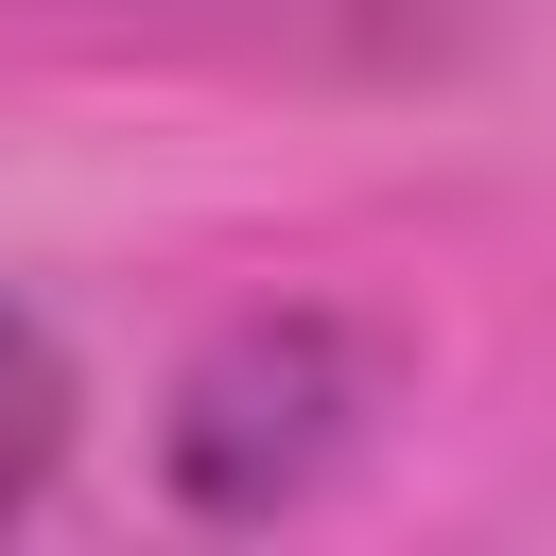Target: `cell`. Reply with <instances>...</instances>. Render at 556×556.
Segmentation results:
<instances>
[{
  "instance_id": "cell-1",
  "label": "cell",
  "mask_w": 556,
  "mask_h": 556,
  "mask_svg": "<svg viewBox=\"0 0 556 556\" xmlns=\"http://www.w3.org/2000/svg\"><path fill=\"white\" fill-rule=\"evenodd\" d=\"M330 417H348L330 330H243V348L191 382L174 469H191V504H278V486H313V469H330Z\"/></svg>"
},
{
  "instance_id": "cell-2",
  "label": "cell",
  "mask_w": 556,
  "mask_h": 556,
  "mask_svg": "<svg viewBox=\"0 0 556 556\" xmlns=\"http://www.w3.org/2000/svg\"><path fill=\"white\" fill-rule=\"evenodd\" d=\"M52 469H70V365H52L35 313H0V521H17Z\"/></svg>"
}]
</instances>
